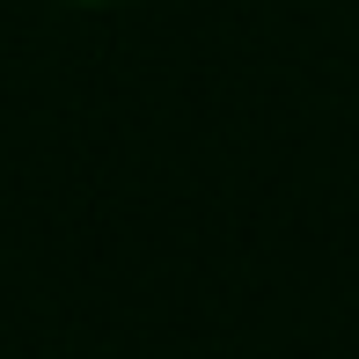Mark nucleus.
Returning a JSON list of instances; mask_svg holds the SVG:
<instances>
[{"mask_svg":"<svg viewBox=\"0 0 359 359\" xmlns=\"http://www.w3.org/2000/svg\"><path fill=\"white\" fill-rule=\"evenodd\" d=\"M74 8H103V0H74Z\"/></svg>","mask_w":359,"mask_h":359,"instance_id":"obj_1","label":"nucleus"}]
</instances>
